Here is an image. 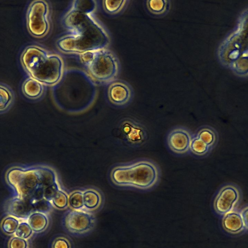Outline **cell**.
Masks as SVG:
<instances>
[{
  "label": "cell",
  "mask_w": 248,
  "mask_h": 248,
  "mask_svg": "<svg viewBox=\"0 0 248 248\" xmlns=\"http://www.w3.org/2000/svg\"><path fill=\"white\" fill-rule=\"evenodd\" d=\"M86 66L92 76L102 81L112 79L118 71V64L116 58L110 52L104 49L95 51L93 60Z\"/></svg>",
  "instance_id": "obj_7"
},
{
  "label": "cell",
  "mask_w": 248,
  "mask_h": 248,
  "mask_svg": "<svg viewBox=\"0 0 248 248\" xmlns=\"http://www.w3.org/2000/svg\"><path fill=\"white\" fill-rule=\"evenodd\" d=\"M196 136L211 149L217 141V134L212 128L204 126L200 128Z\"/></svg>",
  "instance_id": "obj_18"
},
{
  "label": "cell",
  "mask_w": 248,
  "mask_h": 248,
  "mask_svg": "<svg viewBox=\"0 0 248 248\" xmlns=\"http://www.w3.org/2000/svg\"><path fill=\"white\" fill-rule=\"evenodd\" d=\"M27 242L25 239L15 236L10 240L9 248H27Z\"/></svg>",
  "instance_id": "obj_27"
},
{
  "label": "cell",
  "mask_w": 248,
  "mask_h": 248,
  "mask_svg": "<svg viewBox=\"0 0 248 248\" xmlns=\"http://www.w3.org/2000/svg\"><path fill=\"white\" fill-rule=\"evenodd\" d=\"M20 62L30 77L43 84H56L63 74V62L61 58L57 55L49 53L37 45L26 46L21 54Z\"/></svg>",
  "instance_id": "obj_2"
},
{
  "label": "cell",
  "mask_w": 248,
  "mask_h": 248,
  "mask_svg": "<svg viewBox=\"0 0 248 248\" xmlns=\"http://www.w3.org/2000/svg\"><path fill=\"white\" fill-rule=\"evenodd\" d=\"M159 175V170L156 164L145 160L116 166L110 174L112 181L116 185L142 189L154 186Z\"/></svg>",
  "instance_id": "obj_4"
},
{
  "label": "cell",
  "mask_w": 248,
  "mask_h": 248,
  "mask_svg": "<svg viewBox=\"0 0 248 248\" xmlns=\"http://www.w3.org/2000/svg\"><path fill=\"white\" fill-rule=\"evenodd\" d=\"M192 137L185 128L178 127L172 130L167 136V144L174 153L182 154L189 150Z\"/></svg>",
  "instance_id": "obj_10"
},
{
  "label": "cell",
  "mask_w": 248,
  "mask_h": 248,
  "mask_svg": "<svg viewBox=\"0 0 248 248\" xmlns=\"http://www.w3.org/2000/svg\"><path fill=\"white\" fill-rule=\"evenodd\" d=\"M72 7L91 14L96 8V2L94 0H75L73 1Z\"/></svg>",
  "instance_id": "obj_24"
},
{
  "label": "cell",
  "mask_w": 248,
  "mask_h": 248,
  "mask_svg": "<svg viewBox=\"0 0 248 248\" xmlns=\"http://www.w3.org/2000/svg\"><path fill=\"white\" fill-rule=\"evenodd\" d=\"M222 224L226 231L233 233L242 231L246 226L247 228L241 213L232 211L224 215Z\"/></svg>",
  "instance_id": "obj_13"
},
{
  "label": "cell",
  "mask_w": 248,
  "mask_h": 248,
  "mask_svg": "<svg viewBox=\"0 0 248 248\" xmlns=\"http://www.w3.org/2000/svg\"><path fill=\"white\" fill-rule=\"evenodd\" d=\"M19 224V221L16 217L9 216L3 219L0 227L4 233L12 234L16 232Z\"/></svg>",
  "instance_id": "obj_22"
},
{
  "label": "cell",
  "mask_w": 248,
  "mask_h": 248,
  "mask_svg": "<svg viewBox=\"0 0 248 248\" xmlns=\"http://www.w3.org/2000/svg\"><path fill=\"white\" fill-rule=\"evenodd\" d=\"M14 100V93L7 85L0 83V113L7 111Z\"/></svg>",
  "instance_id": "obj_17"
},
{
  "label": "cell",
  "mask_w": 248,
  "mask_h": 248,
  "mask_svg": "<svg viewBox=\"0 0 248 248\" xmlns=\"http://www.w3.org/2000/svg\"><path fill=\"white\" fill-rule=\"evenodd\" d=\"M33 233V230L26 222H22L19 224L15 232L16 236L23 239L28 238Z\"/></svg>",
  "instance_id": "obj_26"
},
{
  "label": "cell",
  "mask_w": 248,
  "mask_h": 248,
  "mask_svg": "<svg viewBox=\"0 0 248 248\" xmlns=\"http://www.w3.org/2000/svg\"><path fill=\"white\" fill-rule=\"evenodd\" d=\"M44 90L43 84L31 77L27 78L22 86V92L23 94L32 100L37 99L41 97Z\"/></svg>",
  "instance_id": "obj_14"
},
{
  "label": "cell",
  "mask_w": 248,
  "mask_h": 248,
  "mask_svg": "<svg viewBox=\"0 0 248 248\" xmlns=\"http://www.w3.org/2000/svg\"><path fill=\"white\" fill-rule=\"evenodd\" d=\"M83 192V209L93 213L98 210L102 204V198L99 192L92 189Z\"/></svg>",
  "instance_id": "obj_15"
},
{
  "label": "cell",
  "mask_w": 248,
  "mask_h": 248,
  "mask_svg": "<svg viewBox=\"0 0 248 248\" xmlns=\"http://www.w3.org/2000/svg\"><path fill=\"white\" fill-rule=\"evenodd\" d=\"M6 177L16 197L32 203L44 200V190L57 183L53 170L43 166L13 168L7 171Z\"/></svg>",
  "instance_id": "obj_1"
},
{
  "label": "cell",
  "mask_w": 248,
  "mask_h": 248,
  "mask_svg": "<svg viewBox=\"0 0 248 248\" xmlns=\"http://www.w3.org/2000/svg\"><path fill=\"white\" fill-rule=\"evenodd\" d=\"M68 204L70 209H83V192L81 191L72 192L68 196Z\"/></svg>",
  "instance_id": "obj_23"
},
{
  "label": "cell",
  "mask_w": 248,
  "mask_h": 248,
  "mask_svg": "<svg viewBox=\"0 0 248 248\" xmlns=\"http://www.w3.org/2000/svg\"><path fill=\"white\" fill-rule=\"evenodd\" d=\"M50 248H74L73 240L65 234L56 235L53 239Z\"/></svg>",
  "instance_id": "obj_21"
},
{
  "label": "cell",
  "mask_w": 248,
  "mask_h": 248,
  "mask_svg": "<svg viewBox=\"0 0 248 248\" xmlns=\"http://www.w3.org/2000/svg\"><path fill=\"white\" fill-rule=\"evenodd\" d=\"M239 197L240 191L235 186H224L215 197L214 203L215 209L218 213L225 215L232 211Z\"/></svg>",
  "instance_id": "obj_9"
},
{
  "label": "cell",
  "mask_w": 248,
  "mask_h": 248,
  "mask_svg": "<svg viewBox=\"0 0 248 248\" xmlns=\"http://www.w3.org/2000/svg\"><path fill=\"white\" fill-rule=\"evenodd\" d=\"M6 210L13 217L22 219H28L34 212L33 205L30 200L16 196L8 202Z\"/></svg>",
  "instance_id": "obj_11"
},
{
  "label": "cell",
  "mask_w": 248,
  "mask_h": 248,
  "mask_svg": "<svg viewBox=\"0 0 248 248\" xmlns=\"http://www.w3.org/2000/svg\"><path fill=\"white\" fill-rule=\"evenodd\" d=\"M68 198L67 194L60 188L53 196L50 202L53 207L56 209L64 210L68 206Z\"/></svg>",
  "instance_id": "obj_20"
},
{
  "label": "cell",
  "mask_w": 248,
  "mask_h": 248,
  "mask_svg": "<svg viewBox=\"0 0 248 248\" xmlns=\"http://www.w3.org/2000/svg\"><path fill=\"white\" fill-rule=\"evenodd\" d=\"M118 129L122 139L131 146L141 145L146 141L148 138L145 127L132 119L122 120L120 123Z\"/></svg>",
  "instance_id": "obj_8"
},
{
  "label": "cell",
  "mask_w": 248,
  "mask_h": 248,
  "mask_svg": "<svg viewBox=\"0 0 248 248\" xmlns=\"http://www.w3.org/2000/svg\"><path fill=\"white\" fill-rule=\"evenodd\" d=\"M96 223L94 214L84 209H69L65 212L62 218L64 230L75 236H83L90 233L94 230Z\"/></svg>",
  "instance_id": "obj_5"
},
{
  "label": "cell",
  "mask_w": 248,
  "mask_h": 248,
  "mask_svg": "<svg viewBox=\"0 0 248 248\" xmlns=\"http://www.w3.org/2000/svg\"><path fill=\"white\" fill-rule=\"evenodd\" d=\"M48 3L41 0L32 1L26 15L27 27L30 33L36 38H42L48 33L50 24Z\"/></svg>",
  "instance_id": "obj_6"
},
{
  "label": "cell",
  "mask_w": 248,
  "mask_h": 248,
  "mask_svg": "<svg viewBox=\"0 0 248 248\" xmlns=\"http://www.w3.org/2000/svg\"><path fill=\"white\" fill-rule=\"evenodd\" d=\"M110 100L116 105H123L127 103L131 96V91L126 84L121 82L112 83L108 90Z\"/></svg>",
  "instance_id": "obj_12"
},
{
  "label": "cell",
  "mask_w": 248,
  "mask_h": 248,
  "mask_svg": "<svg viewBox=\"0 0 248 248\" xmlns=\"http://www.w3.org/2000/svg\"><path fill=\"white\" fill-rule=\"evenodd\" d=\"M126 2V0H105L103 1V5L106 11L113 14L119 11Z\"/></svg>",
  "instance_id": "obj_25"
},
{
  "label": "cell",
  "mask_w": 248,
  "mask_h": 248,
  "mask_svg": "<svg viewBox=\"0 0 248 248\" xmlns=\"http://www.w3.org/2000/svg\"><path fill=\"white\" fill-rule=\"evenodd\" d=\"M95 56V51H88L81 54L80 58L82 62L86 65L90 63Z\"/></svg>",
  "instance_id": "obj_28"
},
{
  "label": "cell",
  "mask_w": 248,
  "mask_h": 248,
  "mask_svg": "<svg viewBox=\"0 0 248 248\" xmlns=\"http://www.w3.org/2000/svg\"><path fill=\"white\" fill-rule=\"evenodd\" d=\"M211 148L196 135L192 137L189 150L194 154L202 156L208 153Z\"/></svg>",
  "instance_id": "obj_19"
},
{
  "label": "cell",
  "mask_w": 248,
  "mask_h": 248,
  "mask_svg": "<svg viewBox=\"0 0 248 248\" xmlns=\"http://www.w3.org/2000/svg\"><path fill=\"white\" fill-rule=\"evenodd\" d=\"M109 40L106 31L90 15L71 33L59 39L56 45L64 52L81 54L104 49Z\"/></svg>",
  "instance_id": "obj_3"
},
{
  "label": "cell",
  "mask_w": 248,
  "mask_h": 248,
  "mask_svg": "<svg viewBox=\"0 0 248 248\" xmlns=\"http://www.w3.org/2000/svg\"><path fill=\"white\" fill-rule=\"evenodd\" d=\"M27 219L33 231L35 232H41L45 231L50 222L48 214L39 212L32 213Z\"/></svg>",
  "instance_id": "obj_16"
}]
</instances>
